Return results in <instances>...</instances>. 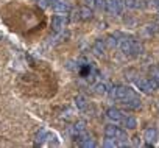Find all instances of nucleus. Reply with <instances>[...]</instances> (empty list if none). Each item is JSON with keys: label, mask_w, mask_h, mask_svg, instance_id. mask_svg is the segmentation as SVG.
Returning a JSON list of instances; mask_svg holds the SVG:
<instances>
[{"label": "nucleus", "mask_w": 159, "mask_h": 148, "mask_svg": "<svg viewBox=\"0 0 159 148\" xmlns=\"http://www.w3.org/2000/svg\"><path fill=\"white\" fill-rule=\"evenodd\" d=\"M109 95L116 100H126V98H131V97H136L134 92L129 89V87H125V86H112L109 89Z\"/></svg>", "instance_id": "obj_1"}, {"label": "nucleus", "mask_w": 159, "mask_h": 148, "mask_svg": "<svg viewBox=\"0 0 159 148\" xmlns=\"http://www.w3.org/2000/svg\"><path fill=\"white\" fill-rule=\"evenodd\" d=\"M105 10L109 14H114V16L122 14V11H123V0H106Z\"/></svg>", "instance_id": "obj_2"}, {"label": "nucleus", "mask_w": 159, "mask_h": 148, "mask_svg": "<svg viewBox=\"0 0 159 148\" xmlns=\"http://www.w3.org/2000/svg\"><path fill=\"white\" fill-rule=\"evenodd\" d=\"M106 117H108L111 122H114V123H120V122L123 120L125 114H123L120 109H117V108H109V109L106 111Z\"/></svg>", "instance_id": "obj_3"}, {"label": "nucleus", "mask_w": 159, "mask_h": 148, "mask_svg": "<svg viewBox=\"0 0 159 148\" xmlns=\"http://www.w3.org/2000/svg\"><path fill=\"white\" fill-rule=\"evenodd\" d=\"M52 8L56 11V13H70L72 7L69 2H66V0H58V2H55L52 5Z\"/></svg>", "instance_id": "obj_4"}, {"label": "nucleus", "mask_w": 159, "mask_h": 148, "mask_svg": "<svg viewBox=\"0 0 159 148\" xmlns=\"http://www.w3.org/2000/svg\"><path fill=\"white\" fill-rule=\"evenodd\" d=\"M134 84L139 91H142L143 94H151V86H150V81L148 80H143V78H136L134 80Z\"/></svg>", "instance_id": "obj_5"}, {"label": "nucleus", "mask_w": 159, "mask_h": 148, "mask_svg": "<svg viewBox=\"0 0 159 148\" xmlns=\"http://www.w3.org/2000/svg\"><path fill=\"white\" fill-rule=\"evenodd\" d=\"M66 24H67V20L64 19V17H61V16H55L53 19H52V28L58 33V31H61L64 27H66Z\"/></svg>", "instance_id": "obj_6"}, {"label": "nucleus", "mask_w": 159, "mask_h": 148, "mask_svg": "<svg viewBox=\"0 0 159 148\" xmlns=\"http://www.w3.org/2000/svg\"><path fill=\"white\" fill-rule=\"evenodd\" d=\"M105 47H106V44H105V41H95V44L92 45V53L95 55V56H103V53H105Z\"/></svg>", "instance_id": "obj_7"}, {"label": "nucleus", "mask_w": 159, "mask_h": 148, "mask_svg": "<svg viewBox=\"0 0 159 148\" xmlns=\"http://www.w3.org/2000/svg\"><path fill=\"white\" fill-rule=\"evenodd\" d=\"M122 103H123L125 108H128V109H139V108H140V100H139L137 97L126 98V100H123Z\"/></svg>", "instance_id": "obj_8"}, {"label": "nucleus", "mask_w": 159, "mask_h": 148, "mask_svg": "<svg viewBox=\"0 0 159 148\" xmlns=\"http://www.w3.org/2000/svg\"><path fill=\"white\" fill-rule=\"evenodd\" d=\"M143 137H145V140H147L148 143H153V142L157 139V129H156V128H148V129H145Z\"/></svg>", "instance_id": "obj_9"}, {"label": "nucleus", "mask_w": 159, "mask_h": 148, "mask_svg": "<svg viewBox=\"0 0 159 148\" xmlns=\"http://www.w3.org/2000/svg\"><path fill=\"white\" fill-rule=\"evenodd\" d=\"M122 123H123V126L126 129H134L137 126V120L134 117H131V115H125L123 120H122Z\"/></svg>", "instance_id": "obj_10"}, {"label": "nucleus", "mask_w": 159, "mask_h": 148, "mask_svg": "<svg viewBox=\"0 0 159 148\" xmlns=\"http://www.w3.org/2000/svg\"><path fill=\"white\" fill-rule=\"evenodd\" d=\"M92 10L89 7H83L80 8V17H81V20H91L92 19Z\"/></svg>", "instance_id": "obj_11"}, {"label": "nucleus", "mask_w": 159, "mask_h": 148, "mask_svg": "<svg viewBox=\"0 0 159 148\" xmlns=\"http://www.w3.org/2000/svg\"><path fill=\"white\" fill-rule=\"evenodd\" d=\"M117 132H119V128H117V126H114V125H106V126H105V136H106V137L116 139V137H117Z\"/></svg>", "instance_id": "obj_12"}, {"label": "nucleus", "mask_w": 159, "mask_h": 148, "mask_svg": "<svg viewBox=\"0 0 159 148\" xmlns=\"http://www.w3.org/2000/svg\"><path fill=\"white\" fill-rule=\"evenodd\" d=\"M86 129V122L84 120H80V122H76L73 126H72V132L75 134V136H78L80 132H83Z\"/></svg>", "instance_id": "obj_13"}, {"label": "nucleus", "mask_w": 159, "mask_h": 148, "mask_svg": "<svg viewBox=\"0 0 159 148\" xmlns=\"http://www.w3.org/2000/svg\"><path fill=\"white\" fill-rule=\"evenodd\" d=\"M47 136H48V132H47L45 129H41V131L36 134V142H38L39 145H44V143H47Z\"/></svg>", "instance_id": "obj_14"}, {"label": "nucleus", "mask_w": 159, "mask_h": 148, "mask_svg": "<svg viewBox=\"0 0 159 148\" xmlns=\"http://www.w3.org/2000/svg\"><path fill=\"white\" fill-rule=\"evenodd\" d=\"M75 106H76L78 109H86V108H88V101H86V98H84L83 95H78V97L75 98Z\"/></svg>", "instance_id": "obj_15"}, {"label": "nucleus", "mask_w": 159, "mask_h": 148, "mask_svg": "<svg viewBox=\"0 0 159 148\" xmlns=\"http://www.w3.org/2000/svg\"><path fill=\"white\" fill-rule=\"evenodd\" d=\"M105 44H106L108 48H116V47L119 45V39H117L116 36H108V38L105 39Z\"/></svg>", "instance_id": "obj_16"}, {"label": "nucleus", "mask_w": 159, "mask_h": 148, "mask_svg": "<svg viewBox=\"0 0 159 148\" xmlns=\"http://www.w3.org/2000/svg\"><path fill=\"white\" fill-rule=\"evenodd\" d=\"M95 92H97V94H100V95L108 94V92H109L108 84H106V83H98V84H95Z\"/></svg>", "instance_id": "obj_17"}, {"label": "nucleus", "mask_w": 159, "mask_h": 148, "mask_svg": "<svg viewBox=\"0 0 159 148\" xmlns=\"http://www.w3.org/2000/svg\"><path fill=\"white\" fill-rule=\"evenodd\" d=\"M103 146H106V148H114V146H119V142H117L116 139H112V137H106V140L103 142Z\"/></svg>", "instance_id": "obj_18"}, {"label": "nucleus", "mask_w": 159, "mask_h": 148, "mask_svg": "<svg viewBox=\"0 0 159 148\" xmlns=\"http://www.w3.org/2000/svg\"><path fill=\"white\" fill-rule=\"evenodd\" d=\"M95 7H97L98 10H105V7H106V0H95Z\"/></svg>", "instance_id": "obj_19"}, {"label": "nucleus", "mask_w": 159, "mask_h": 148, "mask_svg": "<svg viewBox=\"0 0 159 148\" xmlns=\"http://www.w3.org/2000/svg\"><path fill=\"white\" fill-rule=\"evenodd\" d=\"M38 3H39L41 8H47V7L52 5V3H50V0H38Z\"/></svg>", "instance_id": "obj_20"}, {"label": "nucleus", "mask_w": 159, "mask_h": 148, "mask_svg": "<svg viewBox=\"0 0 159 148\" xmlns=\"http://www.w3.org/2000/svg\"><path fill=\"white\" fill-rule=\"evenodd\" d=\"M72 20H73V22H75V20H81V17H80V10H76V11L72 13Z\"/></svg>", "instance_id": "obj_21"}, {"label": "nucleus", "mask_w": 159, "mask_h": 148, "mask_svg": "<svg viewBox=\"0 0 159 148\" xmlns=\"http://www.w3.org/2000/svg\"><path fill=\"white\" fill-rule=\"evenodd\" d=\"M88 3V7H95V0H84Z\"/></svg>", "instance_id": "obj_22"}, {"label": "nucleus", "mask_w": 159, "mask_h": 148, "mask_svg": "<svg viewBox=\"0 0 159 148\" xmlns=\"http://www.w3.org/2000/svg\"><path fill=\"white\" fill-rule=\"evenodd\" d=\"M139 137H134V145H140V140H137Z\"/></svg>", "instance_id": "obj_23"}, {"label": "nucleus", "mask_w": 159, "mask_h": 148, "mask_svg": "<svg viewBox=\"0 0 159 148\" xmlns=\"http://www.w3.org/2000/svg\"><path fill=\"white\" fill-rule=\"evenodd\" d=\"M55 2H58V0H50V3H52V5H53Z\"/></svg>", "instance_id": "obj_24"}, {"label": "nucleus", "mask_w": 159, "mask_h": 148, "mask_svg": "<svg viewBox=\"0 0 159 148\" xmlns=\"http://www.w3.org/2000/svg\"><path fill=\"white\" fill-rule=\"evenodd\" d=\"M156 8H157V11H159V2H157V3H156Z\"/></svg>", "instance_id": "obj_25"}]
</instances>
